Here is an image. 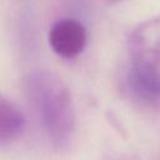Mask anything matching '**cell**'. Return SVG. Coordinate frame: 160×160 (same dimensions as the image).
I'll return each instance as SVG.
<instances>
[{
    "label": "cell",
    "instance_id": "277c9868",
    "mask_svg": "<svg viewBox=\"0 0 160 160\" xmlns=\"http://www.w3.org/2000/svg\"><path fill=\"white\" fill-rule=\"evenodd\" d=\"M26 120L18 105L0 92V145L18 140L25 130Z\"/></svg>",
    "mask_w": 160,
    "mask_h": 160
},
{
    "label": "cell",
    "instance_id": "3957f363",
    "mask_svg": "<svg viewBox=\"0 0 160 160\" xmlns=\"http://www.w3.org/2000/svg\"><path fill=\"white\" fill-rule=\"evenodd\" d=\"M51 50L62 59H75L85 49L88 32L82 22L75 19H61L52 24L48 34Z\"/></svg>",
    "mask_w": 160,
    "mask_h": 160
},
{
    "label": "cell",
    "instance_id": "6da1fadb",
    "mask_svg": "<svg viewBox=\"0 0 160 160\" xmlns=\"http://www.w3.org/2000/svg\"><path fill=\"white\" fill-rule=\"evenodd\" d=\"M24 92L51 146L68 148L75 134L76 114L66 82L50 70L36 69L25 76Z\"/></svg>",
    "mask_w": 160,
    "mask_h": 160
},
{
    "label": "cell",
    "instance_id": "7a4b0ae2",
    "mask_svg": "<svg viewBox=\"0 0 160 160\" xmlns=\"http://www.w3.org/2000/svg\"><path fill=\"white\" fill-rule=\"evenodd\" d=\"M128 84L138 98L160 101V16L139 24L128 41Z\"/></svg>",
    "mask_w": 160,
    "mask_h": 160
}]
</instances>
